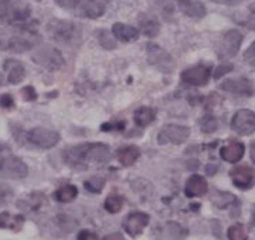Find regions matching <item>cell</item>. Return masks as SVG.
Listing matches in <instances>:
<instances>
[{"instance_id":"9","label":"cell","mask_w":255,"mask_h":240,"mask_svg":"<svg viewBox=\"0 0 255 240\" xmlns=\"http://www.w3.org/2000/svg\"><path fill=\"white\" fill-rule=\"evenodd\" d=\"M28 175L27 165L17 157H6L0 159V178L24 179Z\"/></svg>"},{"instance_id":"48","label":"cell","mask_w":255,"mask_h":240,"mask_svg":"<svg viewBox=\"0 0 255 240\" xmlns=\"http://www.w3.org/2000/svg\"><path fill=\"white\" fill-rule=\"evenodd\" d=\"M251 226H255V205L253 208V215H251Z\"/></svg>"},{"instance_id":"31","label":"cell","mask_w":255,"mask_h":240,"mask_svg":"<svg viewBox=\"0 0 255 240\" xmlns=\"http://www.w3.org/2000/svg\"><path fill=\"white\" fill-rule=\"evenodd\" d=\"M227 236L230 240H247L248 239V232H247L244 225L236 223V225L228 228Z\"/></svg>"},{"instance_id":"44","label":"cell","mask_w":255,"mask_h":240,"mask_svg":"<svg viewBox=\"0 0 255 240\" xmlns=\"http://www.w3.org/2000/svg\"><path fill=\"white\" fill-rule=\"evenodd\" d=\"M217 4H227V6H236V4H240L243 0H211Z\"/></svg>"},{"instance_id":"45","label":"cell","mask_w":255,"mask_h":240,"mask_svg":"<svg viewBox=\"0 0 255 240\" xmlns=\"http://www.w3.org/2000/svg\"><path fill=\"white\" fill-rule=\"evenodd\" d=\"M217 171H219V165L217 164H209V165L206 166V174L209 176L216 175Z\"/></svg>"},{"instance_id":"26","label":"cell","mask_w":255,"mask_h":240,"mask_svg":"<svg viewBox=\"0 0 255 240\" xmlns=\"http://www.w3.org/2000/svg\"><path fill=\"white\" fill-rule=\"evenodd\" d=\"M139 157H140V151H139V148L133 147V145L122 148L118 152L119 162L124 166H132Z\"/></svg>"},{"instance_id":"43","label":"cell","mask_w":255,"mask_h":240,"mask_svg":"<svg viewBox=\"0 0 255 240\" xmlns=\"http://www.w3.org/2000/svg\"><path fill=\"white\" fill-rule=\"evenodd\" d=\"M77 240H98V238L95 236V233H92L90 231H81L78 233Z\"/></svg>"},{"instance_id":"46","label":"cell","mask_w":255,"mask_h":240,"mask_svg":"<svg viewBox=\"0 0 255 240\" xmlns=\"http://www.w3.org/2000/svg\"><path fill=\"white\" fill-rule=\"evenodd\" d=\"M102 240H124V238H122V235H121V233H112V235L105 236Z\"/></svg>"},{"instance_id":"21","label":"cell","mask_w":255,"mask_h":240,"mask_svg":"<svg viewBox=\"0 0 255 240\" xmlns=\"http://www.w3.org/2000/svg\"><path fill=\"white\" fill-rule=\"evenodd\" d=\"M112 36L122 43H133L139 38V30L125 23H115L112 26Z\"/></svg>"},{"instance_id":"33","label":"cell","mask_w":255,"mask_h":240,"mask_svg":"<svg viewBox=\"0 0 255 240\" xmlns=\"http://www.w3.org/2000/svg\"><path fill=\"white\" fill-rule=\"evenodd\" d=\"M220 127L219 120L213 115H206L200 120V129L204 134H213L216 132Z\"/></svg>"},{"instance_id":"16","label":"cell","mask_w":255,"mask_h":240,"mask_svg":"<svg viewBox=\"0 0 255 240\" xmlns=\"http://www.w3.org/2000/svg\"><path fill=\"white\" fill-rule=\"evenodd\" d=\"M176 4L183 14L194 20H200L207 13V9L201 0H176Z\"/></svg>"},{"instance_id":"38","label":"cell","mask_w":255,"mask_h":240,"mask_svg":"<svg viewBox=\"0 0 255 240\" xmlns=\"http://www.w3.org/2000/svg\"><path fill=\"white\" fill-rule=\"evenodd\" d=\"M13 189L7 186V185L4 184H0V203H4L7 202L9 199L13 198Z\"/></svg>"},{"instance_id":"25","label":"cell","mask_w":255,"mask_h":240,"mask_svg":"<svg viewBox=\"0 0 255 240\" xmlns=\"http://www.w3.org/2000/svg\"><path fill=\"white\" fill-rule=\"evenodd\" d=\"M156 120V111L150 107H140L133 114V121L137 127H147Z\"/></svg>"},{"instance_id":"35","label":"cell","mask_w":255,"mask_h":240,"mask_svg":"<svg viewBox=\"0 0 255 240\" xmlns=\"http://www.w3.org/2000/svg\"><path fill=\"white\" fill-rule=\"evenodd\" d=\"M84 186L87 191H90L91 194H101V191L105 186V179L101 176H92L88 181L84 182Z\"/></svg>"},{"instance_id":"36","label":"cell","mask_w":255,"mask_h":240,"mask_svg":"<svg viewBox=\"0 0 255 240\" xmlns=\"http://www.w3.org/2000/svg\"><path fill=\"white\" fill-rule=\"evenodd\" d=\"M233 70H234V65L231 64V63H224V64H220L219 67L216 68V71H214V80H220L223 75L231 73Z\"/></svg>"},{"instance_id":"10","label":"cell","mask_w":255,"mask_h":240,"mask_svg":"<svg viewBox=\"0 0 255 240\" xmlns=\"http://www.w3.org/2000/svg\"><path fill=\"white\" fill-rule=\"evenodd\" d=\"M28 141L38 148L50 149L55 147L60 141V134L54 129L46 128V127H37L33 128L27 134Z\"/></svg>"},{"instance_id":"30","label":"cell","mask_w":255,"mask_h":240,"mask_svg":"<svg viewBox=\"0 0 255 240\" xmlns=\"http://www.w3.org/2000/svg\"><path fill=\"white\" fill-rule=\"evenodd\" d=\"M105 211L110 213H118L124 208V199L119 195H110L104 203Z\"/></svg>"},{"instance_id":"2","label":"cell","mask_w":255,"mask_h":240,"mask_svg":"<svg viewBox=\"0 0 255 240\" xmlns=\"http://www.w3.org/2000/svg\"><path fill=\"white\" fill-rule=\"evenodd\" d=\"M48 31L51 38L63 44H74L81 38L80 24L68 20H53L48 24Z\"/></svg>"},{"instance_id":"5","label":"cell","mask_w":255,"mask_h":240,"mask_svg":"<svg viewBox=\"0 0 255 240\" xmlns=\"http://www.w3.org/2000/svg\"><path fill=\"white\" fill-rule=\"evenodd\" d=\"M30 13V7L20 0H0V18L7 23H23Z\"/></svg>"},{"instance_id":"23","label":"cell","mask_w":255,"mask_h":240,"mask_svg":"<svg viewBox=\"0 0 255 240\" xmlns=\"http://www.w3.org/2000/svg\"><path fill=\"white\" fill-rule=\"evenodd\" d=\"M211 203L221 211L240 205L236 195L230 194V192H221V191H214V194L211 195Z\"/></svg>"},{"instance_id":"27","label":"cell","mask_w":255,"mask_h":240,"mask_svg":"<svg viewBox=\"0 0 255 240\" xmlns=\"http://www.w3.org/2000/svg\"><path fill=\"white\" fill-rule=\"evenodd\" d=\"M78 196V189L74 185H64L55 191L54 198L57 202L60 203H70Z\"/></svg>"},{"instance_id":"12","label":"cell","mask_w":255,"mask_h":240,"mask_svg":"<svg viewBox=\"0 0 255 240\" xmlns=\"http://www.w3.org/2000/svg\"><path fill=\"white\" fill-rule=\"evenodd\" d=\"M233 184L241 191H248L255 186V168L250 165H237L230 169Z\"/></svg>"},{"instance_id":"1","label":"cell","mask_w":255,"mask_h":240,"mask_svg":"<svg viewBox=\"0 0 255 240\" xmlns=\"http://www.w3.org/2000/svg\"><path fill=\"white\" fill-rule=\"evenodd\" d=\"M111 159L110 148L101 142L80 144L65 148L63 161L75 171H87L90 168H101L107 165Z\"/></svg>"},{"instance_id":"19","label":"cell","mask_w":255,"mask_h":240,"mask_svg":"<svg viewBox=\"0 0 255 240\" xmlns=\"http://www.w3.org/2000/svg\"><path fill=\"white\" fill-rule=\"evenodd\" d=\"M209 184L201 175H191L184 185V194L189 198H199L207 194Z\"/></svg>"},{"instance_id":"3","label":"cell","mask_w":255,"mask_h":240,"mask_svg":"<svg viewBox=\"0 0 255 240\" xmlns=\"http://www.w3.org/2000/svg\"><path fill=\"white\" fill-rule=\"evenodd\" d=\"M243 40H244V36L241 31H238L236 28L227 30L217 43V48H216L217 57L220 60H227V58L236 57L240 51V47L243 44Z\"/></svg>"},{"instance_id":"47","label":"cell","mask_w":255,"mask_h":240,"mask_svg":"<svg viewBox=\"0 0 255 240\" xmlns=\"http://www.w3.org/2000/svg\"><path fill=\"white\" fill-rule=\"evenodd\" d=\"M250 157H251V161L255 164V141L250 144Z\"/></svg>"},{"instance_id":"11","label":"cell","mask_w":255,"mask_h":240,"mask_svg":"<svg viewBox=\"0 0 255 240\" xmlns=\"http://www.w3.org/2000/svg\"><path fill=\"white\" fill-rule=\"evenodd\" d=\"M231 129L238 135H251L255 132V112L251 110H238L231 120Z\"/></svg>"},{"instance_id":"29","label":"cell","mask_w":255,"mask_h":240,"mask_svg":"<svg viewBox=\"0 0 255 240\" xmlns=\"http://www.w3.org/2000/svg\"><path fill=\"white\" fill-rule=\"evenodd\" d=\"M236 20H237L238 24H241L243 27L255 31V3H251V4L248 6L244 17L236 18Z\"/></svg>"},{"instance_id":"28","label":"cell","mask_w":255,"mask_h":240,"mask_svg":"<svg viewBox=\"0 0 255 240\" xmlns=\"http://www.w3.org/2000/svg\"><path fill=\"white\" fill-rule=\"evenodd\" d=\"M44 202V195H41L40 192H33L30 194L23 201H18L17 206L21 209H26V211H36L41 206V203Z\"/></svg>"},{"instance_id":"20","label":"cell","mask_w":255,"mask_h":240,"mask_svg":"<svg viewBox=\"0 0 255 240\" xmlns=\"http://www.w3.org/2000/svg\"><path fill=\"white\" fill-rule=\"evenodd\" d=\"M3 68L7 73V81L10 84L21 83L26 77V67L21 61L14 58H7L3 63Z\"/></svg>"},{"instance_id":"40","label":"cell","mask_w":255,"mask_h":240,"mask_svg":"<svg viewBox=\"0 0 255 240\" xmlns=\"http://www.w3.org/2000/svg\"><path fill=\"white\" fill-rule=\"evenodd\" d=\"M54 1L63 9L71 10L75 9L77 6H80V3H81L82 0H54Z\"/></svg>"},{"instance_id":"4","label":"cell","mask_w":255,"mask_h":240,"mask_svg":"<svg viewBox=\"0 0 255 240\" xmlns=\"http://www.w3.org/2000/svg\"><path fill=\"white\" fill-rule=\"evenodd\" d=\"M31 58L37 65L46 68L47 71H57V70L63 68V65L65 64V60H64L61 51L51 46L40 47L33 53Z\"/></svg>"},{"instance_id":"32","label":"cell","mask_w":255,"mask_h":240,"mask_svg":"<svg viewBox=\"0 0 255 240\" xmlns=\"http://www.w3.org/2000/svg\"><path fill=\"white\" fill-rule=\"evenodd\" d=\"M166 232L173 240H183L187 236V229H184L183 226L174 222H169L166 225Z\"/></svg>"},{"instance_id":"8","label":"cell","mask_w":255,"mask_h":240,"mask_svg":"<svg viewBox=\"0 0 255 240\" xmlns=\"http://www.w3.org/2000/svg\"><path fill=\"white\" fill-rule=\"evenodd\" d=\"M147 61L149 64L156 67L162 73H172L174 68V61L172 55L164 48L157 44L149 43L147 44Z\"/></svg>"},{"instance_id":"49","label":"cell","mask_w":255,"mask_h":240,"mask_svg":"<svg viewBox=\"0 0 255 240\" xmlns=\"http://www.w3.org/2000/svg\"><path fill=\"white\" fill-rule=\"evenodd\" d=\"M6 149H7V147H6V145L0 144V152H3V151H6Z\"/></svg>"},{"instance_id":"15","label":"cell","mask_w":255,"mask_h":240,"mask_svg":"<svg viewBox=\"0 0 255 240\" xmlns=\"http://www.w3.org/2000/svg\"><path fill=\"white\" fill-rule=\"evenodd\" d=\"M244 154H246V145L234 139L228 141L227 144H224L220 148V157L228 164H236L238 161H241Z\"/></svg>"},{"instance_id":"22","label":"cell","mask_w":255,"mask_h":240,"mask_svg":"<svg viewBox=\"0 0 255 240\" xmlns=\"http://www.w3.org/2000/svg\"><path fill=\"white\" fill-rule=\"evenodd\" d=\"M34 46L33 40L23 36H13L6 41H0L1 50H9L11 53H24Z\"/></svg>"},{"instance_id":"37","label":"cell","mask_w":255,"mask_h":240,"mask_svg":"<svg viewBox=\"0 0 255 240\" xmlns=\"http://www.w3.org/2000/svg\"><path fill=\"white\" fill-rule=\"evenodd\" d=\"M125 129V121H118V122H105L101 125V131H118L122 132Z\"/></svg>"},{"instance_id":"41","label":"cell","mask_w":255,"mask_h":240,"mask_svg":"<svg viewBox=\"0 0 255 240\" xmlns=\"http://www.w3.org/2000/svg\"><path fill=\"white\" fill-rule=\"evenodd\" d=\"M21 94H23V97H24L26 101H34L37 98L36 90H34V87H31V85L24 87V88L21 90Z\"/></svg>"},{"instance_id":"17","label":"cell","mask_w":255,"mask_h":240,"mask_svg":"<svg viewBox=\"0 0 255 240\" xmlns=\"http://www.w3.org/2000/svg\"><path fill=\"white\" fill-rule=\"evenodd\" d=\"M137 23H139L140 31L146 37L153 38V37L159 36V33H160V21L157 20L155 14H152V13H142L137 17Z\"/></svg>"},{"instance_id":"34","label":"cell","mask_w":255,"mask_h":240,"mask_svg":"<svg viewBox=\"0 0 255 240\" xmlns=\"http://www.w3.org/2000/svg\"><path fill=\"white\" fill-rule=\"evenodd\" d=\"M98 41H100V44L104 47L105 50H114V48H117V41H115V38L111 34V31L105 30V28H102V30L98 31Z\"/></svg>"},{"instance_id":"7","label":"cell","mask_w":255,"mask_h":240,"mask_svg":"<svg viewBox=\"0 0 255 240\" xmlns=\"http://www.w3.org/2000/svg\"><path fill=\"white\" fill-rule=\"evenodd\" d=\"M190 134V128L186 125L169 124V125H164L163 128L159 131L157 142H159V145H167V144L180 145L189 139Z\"/></svg>"},{"instance_id":"14","label":"cell","mask_w":255,"mask_h":240,"mask_svg":"<svg viewBox=\"0 0 255 240\" xmlns=\"http://www.w3.org/2000/svg\"><path fill=\"white\" fill-rule=\"evenodd\" d=\"M149 215L145 212H133L130 213L125 219L124 223V229L129 236H139L142 232L145 231V228L149 225Z\"/></svg>"},{"instance_id":"6","label":"cell","mask_w":255,"mask_h":240,"mask_svg":"<svg viewBox=\"0 0 255 240\" xmlns=\"http://www.w3.org/2000/svg\"><path fill=\"white\" fill-rule=\"evenodd\" d=\"M211 74H213V65L199 63L183 70L180 77H182L183 83L193 85V87H204L209 84Z\"/></svg>"},{"instance_id":"13","label":"cell","mask_w":255,"mask_h":240,"mask_svg":"<svg viewBox=\"0 0 255 240\" xmlns=\"http://www.w3.org/2000/svg\"><path fill=\"white\" fill-rule=\"evenodd\" d=\"M220 88L224 91L241 95V97H251L254 95L255 87L251 80L247 77H237V78H227L220 84Z\"/></svg>"},{"instance_id":"24","label":"cell","mask_w":255,"mask_h":240,"mask_svg":"<svg viewBox=\"0 0 255 240\" xmlns=\"http://www.w3.org/2000/svg\"><path fill=\"white\" fill-rule=\"evenodd\" d=\"M24 216L23 215H11L9 212L0 213V228L17 232L23 228Z\"/></svg>"},{"instance_id":"18","label":"cell","mask_w":255,"mask_h":240,"mask_svg":"<svg viewBox=\"0 0 255 240\" xmlns=\"http://www.w3.org/2000/svg\"><path fill=\"white\" fill-rule=\"evenodd\" d=\"M108 6V0H85L80 7V16L87 18L101 17Z\"/></svg>"},{"instance_id":"39","label":"cell","mask_w":255,"mask_h":240,"mask_svg":"<svg viewBox=\"0 0 255 240\" xmlns=\"http://www.w3.org/2000/svg\"><path fill=\"white\" fill-rule=\"evenodd\" d=\"M244 61L248 65L255 67V41H253L251 46L246 50V53H244Z\"/></svg>"},{"instance_id":"42","label":"cell","mask_w":255,"mask_h":240,"mask_svg":"<svg viewBox=\"0 0 255 240\" xmlns=\"http://www.w3.org/2000/svg\"><path fill=\"white\" fill-rule=\"evenodd\" d=\"M14 105V100L10 94H3L0 97V107L4 108V110H9V108H13Z\"/></svg>"}]
</instances>
